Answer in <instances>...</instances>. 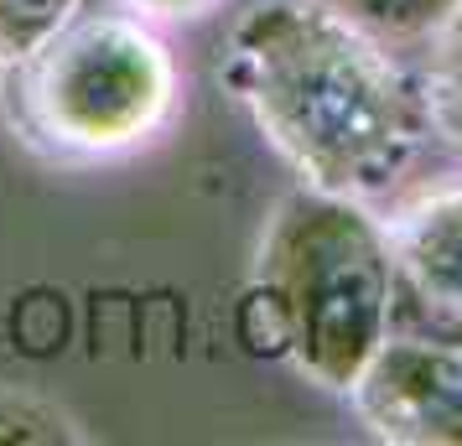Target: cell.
Returning a JSON list of instances; mask_svg holds the SVG:
<instances>
[{
	"label": "cell",
	"mask_w": 462,
	"mask_h": 446,
	"mask_svg": "<svg viewBox=\"0 0 462 446\" xmlns=\"http://www.w3.org/2000/svg\"><path fill=\"white\" fill-rule=\"evenodd\" d=\"M354 405L379 441L462 446V348L390 338L354 384Z\"/></svg>",
	"instance_id": "5b68a950"
},
{
	"label": "cell",
	"mask_w": 462,
	"mask_h": 446,
	"mask_svg": "<svg viewBox=\"0 0 462 446\" xmlns=\"http://www.w3.org/2000/svg\"><path fill=\"white\" fill-rule=\"evenodd\" d=\"M239 338L301 379L354 395L390 342V244L364 203L317 187L275 203L239 301Z\"/></svg>",
	"instance_id": "7a4b0ae2"
},
{
	"label": "cell",
	"mask_w": 462,
	"mask_h": 446,
	"mask_svg": "<svg viewBox=\"0 0 462 446\" xmlns=\"http://www.w3.org/2000/svg\"><path fill=\"white\" fill-rule=\"evenodd\" d=\"M426 105H431V130L462 156V5L431 32Z\"/></svg>",
	"instance_id": "8992f818"
},
{
	"label": "cell",
	"mask_w": 462,
	"mask_h": 446,
	"mask_svg": "<svg viewBox=\"0 0 462 446\" xmlns=\"http://www.w3.org/2000/svg\"><path fill=\"white\" fill-rule=\"evenodd\" d=\"M0 441L52 446V441H84V431H79V421L58 400L0 384Z\"/></svg>",
	"instance_id": "9c48e42d"
},
{
	"label": "cell",
	"mask_w": 462,
	"mask_h": 446,
	"mask_svg": "<svg viewBox=\"0 0 462 446\" xmlns=\"http://www.w3.org/2000/svg\"><path fill=\"white\" fill-rule=\"evenodd\" d=\"M218 73L307 187L354 203L395 192L431 135L426 88L390 42L322 0L250 5Z\"/></svg>",
	"instance_id": "6da1fadb"
},
{
	"label": "cell",
	"mask_w": 462,
	"mask_h": 446,
	"mask_svg": "<svg viewBox=\"0 0 462 446\" xmlns=\"http://www.w3.org/2000/svg\"><path fill=\"white\" fill-rule=\"evenodd\" d=\"M141 16H156V22H203L213 16L224 0H130Z\"/></svg>",
	"instance_id": "30bf717a"
},
{
	"label": "cell",
	"mask_w": 462,
	"mask_h": 446,
	"mask_svg": "<svg viewBox=\"0 0 462 446\" xmlns=\"http://www.w3.org/2000/svg\"><path fill=\"white\" fill-rule=\"evenodd\" d=\"M11 125L68 161H105L156 141L177 114V63L135 16L94 11L5 68Z\"/></svg>",
	"instance_id": "3957f363"
},
{
	"label": "cell",
	"mask_w": 462,
	"mask_h": 446,
	"mask_svg": "<svg viewBox=\"0 0 462 446\" xmlns=\"http://www.w3.org/2000/svg\"><path fill=\"white\" fill-rule=\"evenodd\" d=\"M390 338L462 348V187L416 197L384 229Z\"/></svg>",
	"instance_id": "277c9868"
},
{
	"label": "cell",
	"mask_w": 462,
	"mask_h": 446,
	"mask_svg": "<svg viewBox=\"0 0 462 446\" xmlns=\"http://www.w3.org/2000/svg\"><path fill=\"white\" fill-rule=\"evenodd\" d=\"M84 0H0V68L26 63L42 42H52Z\"/></svg>",
	"instance_id": "ba28073f"
},
{
	"label": "cell",
	"mask_w": 462,
	"mask_h": 446,
	"mask_svg": "<svg viewBox=\"0 0 462 446\" xmlns=\"http://www.w3.org/2000/svg\"><path fill=\"white\" fill-rule=\"evenodd\" d=\"M322 5L374 32L379 42H416V37H431L462 0H322Z\"/></svg>",
	"instance_id": "52a82bcc"
}]
</instances>
